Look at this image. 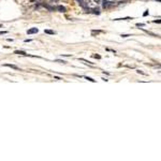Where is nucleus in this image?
Masks as SVG:
<instances>
[{"label":"nucleus","instance_id":"6e6552de","mask_svg":"<svg viewBox=\"0 0 161 161\" xmlns=\"http://www.w3.org/2000/svg\"><path fill=\"white\" fill-rule=\"evenodd\" d=\"M85 78H86V80H88L89 82H92V83H95V80H93V78H91V77H88V76H86V77H85Z\"/></svg>","mask_w":161,"mask_h":161},{"label":"nucleus","instance_id":"f8f14e48","mask_svg":"<svg viewBox=\"0 0 161 161\" xmlns=\"http://www.w3.org/2000/svg\"><path fill=\"white\" fill-rule=\"evenodd\" d=\"M136 26H137V27H143L144 25H143V24H136Z\"/></svg>","mask_w":161,"mask_h":161},{"label":"nucleus","instance_id":"4468645a","mask_svg":"<svg viewBox=\"0 0 161 161\" xmlns=\"http://www.w3.org/2000/svg\"><path fill=\"white\" fill-rule=\"evenodd\" d=\"M0 27H2V26H1V25H0Z\"/></svg>","mask_w":161,"mask_h":161},{"label":"nucleus","instance_id":"9d476101","mask_svg":"<svg viewBox=\"0 0 161 161\" xmlns=\"http://www.w3.org/2000/svg\"><path fill=\"white\" fill-rule=\"evenodd\" d=\"M121 37L122 38H128V37H130V36H129V34H121Z\"/></svg>","mask_w":161,"mask_h":161},{"label":"nucleus","instance_id":"9b49d317","mask_svg":"<svg viewBox=\"0 0 161 161\" xmlns=\"http://www.w3.org/2000/svg\"><path fill=\"white\" fill-rule=\"evenodd\" d=\"M8 33V31H0V34H5Z\"/></svg>","mask_w":161,"mask_h":161},{"label":"nucleus","instance_id":"0eeeda50","mask_svg":"<svg viewBox=\"0 0 161 161\" xmlns=\"http://www.w3.org/2000/svg\"><path fill=\"white\" fill-rule=\"evenodd\" d=\"M92 1H93V3L95 4H100L102 2V0H92Z\"/></svg>","mask_w":161,"mask_h":161},{"label":"nucleus","instance_id":"20e7f679","mask_svg":"<svg viewBox=\"0 0 161 161\" xmlns=\"http://www.w3.org/2000/svg\"><path fill=\"white\" fill-rule=\"evenodd\" d=\"M109 5H110V1H107V0H103V8L106 9V8H109Z\"/></svg>","mask_w":161,"mask_h":161},{"label":"nucleus","instance_id":"39448f33","mask_svg":"<svg viewBox=\"0 0 161 161\" xmlns=\"http://www.w3.org/2000/svg\"><path fill=\"white\" fill-rule=\"evenodd\" d=\"M57 9L59 10V12H66V8L62 7V5H58Z\"/></svg>","mask_w":161,"mask_h":161},{"label":"nucleus","instance_id":"f257e3e1","mask_svg":"<svg viewBox=\"0 0 161 161\" xmlns=\"http://www.w3.org/2000/svg\"><path fill=\"white\" fill-rule=\"evenodd\" d=\"M38 31H39V29L38 28H31V29H29V30H27V33L28 34H33V33H37Z\"/></svg>","mask_w":161,"mask_h":161},{"label":"nucleus","instance_id":"1a4fd4ad","mask_svg":"<svg viewBox=\"0 0 161 161\" xmlns=\"http://www.w3.org/2000/svg\"><path fill=\"white\" fill-rule=\"evenodd\" d=\"M92 57L93 58H98V59H100L101 56H99V55H92Z\"/></svg>","mask_w":161,"mask_h":161},{"label":"nucleus","instance_id":"423d86ee","mask_svg":"<svg viewBox=\"0 0 161 161\" xmlns=\"http://www.w3.org/2000/svg\"><path fill=\"white\" fill-rule=\"evenodd\" d=\"M44 32H45V33H47V34H55L54 31H53V30H48V29H45Z\"/></svg>","mask_w":161,"mask_h":161},{"label":"nucleus","instance_id":"f03ea898","mask_svg":"<svg viewBox=\"0 0 161 161\" xmlns=\"http://www.w3.org/2000/svg\"><path fill=\"white\" fill-rule=\"evenodd\" d=\"M4 67H9V68H11V69H14V70H18V67H16V66H14V64H10V63H5L3 64Z\"/></svg>","mask_w":161,"mask_h":161},{"label":"nucleus","instance_id":"7ed1b4c3","mask_svg":"<svg viewBox=\"0 0 161 161\" xmlns=\"http://www.w3.org/2000/svg\"><path fill=\"white\" fill-rule=\"evenodd\" d=\"M14 54H17V55H24V56H28V54H26L24 51H15Z\"/></svg>","mask_w":161,"mask_h":161},{"label":"nucleus","instance_id":"ddd939ff","mask_svg":"<svg viewBox=\"0 0 161 161\" xmlns=\"http://www.w3.org/2000/svg\"><path fill=\"white\" fill-rule=\"evenodd\" d=\"M25 42H31V40L30 39H27V40H25Z\"/></svg>","mask_w":161,"mask_h":161}]
</instances>
